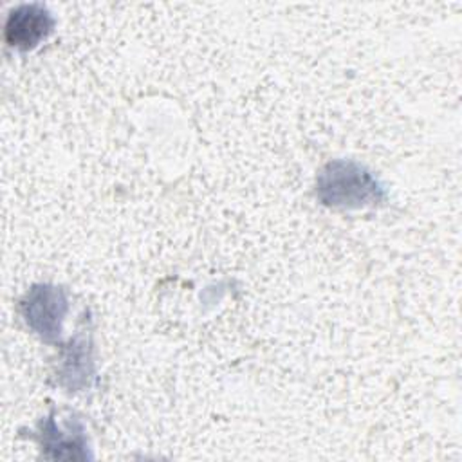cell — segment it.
Wrapping results in <instances>:
<instances>
[{
  "label": "cell",
  "mask_w": 462,
  "mask_h": 462,
  "mask_svg": "<svg viewBox=\"0 0 462 462\" xmlns=\"http://www.w3.org/2000/svg\"><path fill=\"white\" fill-rule=\"evenodd\" d=\"M18 312L32 334L58 345L69 312L67 292L54 283H34L18 300Z\"/></svg>",
  "instance_id": "obj_3"
},
{
  "label": "cell",
  "mask_w": 462,
  "mask_h": 462,
  "mask_svg": "<svg viewBox=\"0 0 462 462\" xmlns=\"http://www.w3.org/2000/svg\"><path fill=\"white\" fill-rule=\"evenodd\" d=\"M316 199L327 208L359 209L383 204L386 189L361 162L332 159L316 175Z\"/></svg>",
  "instance_id": "obj_1"
},
{
  "label": "cell",
  "mask_w": 462,
  "mask_h": 462,
  "mask_svg": "<svg viewBox=\"0 0 462 462\" xmlns=\"http://www.w3.org/2000/svg\"><path fill=\"white\" fill-rule=\"evenodd\" d=\"M52 377L65 392H83L90 388L96 379V361L88 328L78 330L67 343L60 345Z\"/></svg>",
  "instance_id": "obj_4"
},
{
  "label": "cell",
  "mask_w": 462,
  "mask_h": 462,
  "mask_svg": "<svg viewBox=\"0 0 462 462\" xmlns=\"http://www.w3.org/2000/svg\"><path fill=\"white\" fill-rule=\"evenodd\" d=\"M54 25V16L43 4H20L5 18L4 40L9 47L27 52L38 47L52 32Z\"/></svg>",
  "instance_id": "obj_5"
},
{
  "label": "cell",
  "mask_w": 462,
  "mask_h": 462,
  "mask_svg": "<svg viewBox=\"0 0 462 462\" xmlns=\"http://www.w3.org/2000/svg\"><path fill=\"white\" fill-rule=\"evenodd\" d=\"M45 458L52 460H90L92 451L83 420L74 413L51 410L42 417L31 433Z\"/></svg>",
  "instance_id": "obj_2"
}]
</instances>
